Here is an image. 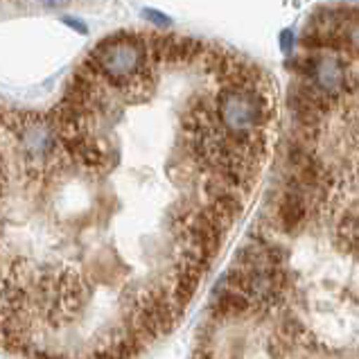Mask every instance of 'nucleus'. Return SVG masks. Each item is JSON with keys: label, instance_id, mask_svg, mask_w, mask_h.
Instances as JSON below:
<instances>
[{"label": "nucleus", "instance_id": "obj_9", "mask_svg": "<svg viewBox=\"0 0 359 359\" xmlns=\"http://www.w3.org/2000/svg\"><path fill=\"white\" fill-rule=\"evenodd\" d=\"M61 23L68 25L70 29H75L77 34H86V32H88L86 23H84V20H79V18H73V16H64V18H61Z\"/></svg>", "mask_w": 359, "mask_h": 359}, {"label": "nucleus", "instance_id": "obj_8", "mask_svg": "<svg viewBox=\"0 0 359 359\" xmlns=\"http://www.w3.org/2000/svg\"><path fill=\"white\" fill-rule=\"evenodd\" d=\"M294 46H296L294 29H283V32H280V48H283V53H292Z\"/></svg>", "mask_w": 359, "mask_h": 359}, {"label": "nucleus", "instance_id": "obj_2", "mask_svg": "<svg viewBox=\"0 0 359 359\" xmlns=\"http://www.w3.org/2000/svg\"><path fill=\"white\" fill-rule=\"evenodd\" d=\"M212 102L219 125L235 140L266 131L271 125L273 100L269 84H222Z\"/></svg>", "mask_w": 359, "mask_h": 359}, {"label": "nucleus", "instance_id": "obj_7", "mask_svg": "<svg viewBox=\"0 0 359 359\" xmlns=\"http://www.w3.org/2000/svg\"><path fill=\"white\" fill-rule=\"evenodd\" d=\"M344 41H346L348 53H357L359 55V23H353L351 27L344 29Z\"/></svg>", "mask_w": 359, "mask_h": 359}, {"label": "nucleus", "instance_id": "obj_10", "mask_svg": "<svg viewBox=\"0 0 359 359\" xmlns=\"http://www.w3.org/2000/svg\"><path fill=\"white\" fill-rule=\"evenodd\" d=\"M70 0H41V5H43L46 9H64Z\"/></svg>", "mask_w": 359, "mask_h": 359}, {"label": "nucleus", "instance_id": "obj_6", "mask_svg": "<svg viewBox=\"0 0 359 359\" xmlns=\"http://www.w3.org/2000/svg\"><path fill=\"white\" fill-rule=\"evenodd\" d=\"M142 18H145L147 23H151L156 29H168V27H172V18L165 16L163 12H158V9L145 7V9H142Z\"/></svg>", "mask_w": 359, "mask_h": 359}, {"label": "nucleus", "instance_id": "obj_1", "mask_svg": "<svg viewBox=\"0 0 359 359\" xmlns=\"http://www.w3.org/2000/svg\"><path fill=\"white\" fill-rule=\"evenodd\" d=\"M86 64L93 66L122 97L142 93L163 68L147 48V34L138 32H120L100 41L86 57Z\"/></svg>", "mask_w": 359, "mask_h": 359}, {"label": "nucleus", "instance_id": "obj_5", "mask_svg": "<svg viewBox=\"0 0 359 359\" xmlns=\"http://www.w3.org/2000/svg\"><path fill=\"white\" fill-rule=\"evenodd\" d=\"M337 244L346 253L359 255V206L341 215L339 224H337Z\"/></svg>", "mask_w": 359, "mask_h": 359}, {"label": "nucleus", "instance_id": "obj_3", "mask_svg": "<svg viewBox=\"0 0 359 359\" xmlns=\"http://www.w3.org/2000/svg\"><path fill=\"white\" fill-rule=\"evenodd\" d=\"M301 79V77H299ZM319 93L337 107L339 102L357 90V77L346 66L344 55L337 53H319L314 61L310 77H305Z\"/></svg>", "mask_w": 359, "mask_h": 359}, {"label": "nucleus", "instance_id": "obj_4", "mask_svg": "<svg viewBox=\"0 0 359 359\" xmlns=\"http://www.w3.org/2000/svg\"><path fill=\"white\" fill-rule=\"evenodd\" d=\"M287 107L294 120V127L319 129L325 114H330L332 104L307 79H296L287 90Z\"/></svg>", "mask_w": 359, "mask_h": 359}]
</instances>
